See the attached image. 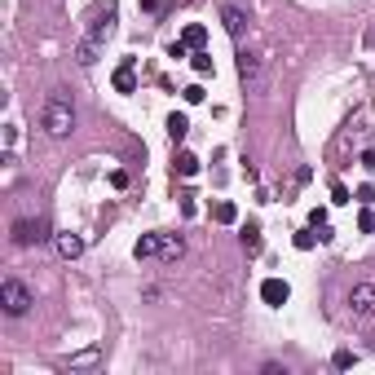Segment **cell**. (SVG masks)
I'll return each mask as SVG.
<instances>
[{
    "mask_svg": "<svg viewBox=\"0 0 375 375\" xmlns=\"http://www.w3.org/2000/svg\"><path fill=\"white\" fill-rule=\"evenodd\" d=\"M358 230H362V234H375V212H371V207L358 216Z\"/></svg>",
    "mask_w": 375,
    "mask_h": 375,
    "instance_id": "603a6c76",
    "label": "cell"
},
{
    "mask_svg": "<svg viewBox=\"0 0 375 375\" xmlns=\"http://www.w3.org/2000/svg\"><path fill=\"white\" fill-rule=\"evenodd\" d=\"M111 185H115V190H124V185H128V172L115 168V172H111Z\"/></svg>",
    "mask_w": 375,
    "mask_h": 375,
    "instance_id": "4316f807",
    "label": "cell"
},
{
    "mask_svg": "<svg viewBox=\"0 0 375 375\" xmlns=\"http://www.w3.org/2000/svg\"><path fill=\"white\" fill-rule=\"evenodd\" d=\"M314 243H318V234H314V230H296V247H300V252H309Z\"/></svg>",
    "mask_w": 375,
    "mask_h": 375,
    "instance_id": "44dd1931",
    "label": "cell"
},
{
    "mask_svg": "<svg viewBox=\"0 0 375 375\" xmlns=\"http://www.w3.org/2000/svg\"><path fill=\"white\" fill-rule=\"evenodd\" d=\"M238 80H243V84H256V80H260V58L247 54V49L238 54Z\"/></svg>",
    "mask_w": 375,
    "mask_h": 375,
    "instance_id": "9c48e42d",
    "label": "cell"
},
{
    "mask_svg": "<svg viewBox=\"0 0 375 375\" xmlns=\"http://www.w3.org/2000/svg\"><path fill=\"white\" fill-rule=\"evenodd\" d=\"M212 216H216L221 225H234V221H238V207H234V203H216V207H212Z\"/></svg>",
    "mask_w": 375,
    "mask_h": 375,
    "instance_id": "e0dca14e",
    "label": "cell"
},
{
    "mask_svg": "<svg viewBox=\"0 0 375 375\" xmlns=\"http://www.w3.org/2000/svg\"><path fill=\"white\" fill-rule=\"evenodd\" d=\"M190 67H194V71H199V76H207V71H212V58H207V54H203V49H194Z\"/></svg>",
    "mask_w": 375,
    "mask_h": 375,
    "instance_id": "ffe728a7",
    "label": "cell"
},
{
    "mask_svg": "<svg viewBox=\"0 0 375 375\" xmlns=\"http://www.w3.org/2000/svg\"><path fill=\"white\" fill-rule=\"evenodd\" d=\"M358 163H362V168L371 172V168H375V150H362V159H358Z\"/></svg>",
    "mask_w": 375,
    "mask_h": 375,
    "instance_id": "f1b7e54d",
    "label": "cell"
},
{
    "mask_svg": "<svg viewBox=\"0 0 375 375\" xmlns=\"http://www.w3.org/2000/svg\"><path fill=\"white\" fill-rule=\"evenodd\" d=\"M309 225L322 230V225H327V207H314V212H309Z\"/></svg>",
    "mask_w": 375,
    "mask_h": 375,
    "instance_id": "d4e9b609",
    "label": "cell"
},
{
    "mask_svg": "<svg viewBox=\"0 0 375 375\" xmlns=\"http://www.w3.org/2000/svg\"><path fill=\"white\" fill-rule=\"evenodd\" d=\"M331 203H353V194H349V190H345V185H340V181H336V185H331Z\"/></svg>",
    "mask_w": 375,
    "mask_h": 375,
    "instance_id": "cb8c5ba5",
    "label": "cell"
},
{
    "mask_svg": "<svg viewBox=\"0 0 375 375\" xmlns=\"http://www.w3.org/2000/svg\"><path fill=\"white\" fill-rule=\"evenodd\" d=\"M159 238H163V234H141V238H137V247H133V252H137V260L159 256Z\"/></svg>",
    "mask_w": 375,
    "mask_h": 375,
    "instance_id": "8fae6325",
    "label": "cell"
},
{
    "mask_svg": "<svg viewBox=\"0 0 375 375\" xmlns=\"http://www.w3.org/2000/svg\"><path fill=\"white\" fill-rule=\"evenodd\" d=\"M115 89H120V93H133V89H137V76H133V62H124V67L115 71Z\"/></svg>",
    "mask_w": 375,
    "mask_h": 375,
    "instance_id": "4fadbf2b",
    "label": "cell"
},
{
    "mask_svg": "<svg viewBox=\"0 0 375 375\" xmlns=\"http://www.w3.org/2000/svg\"><path fill=\"white\" fill-rule=\"evenodd\" d=\"M185 102H190V106H199V102H203V89L190 84V89H185Z\"/></svg>",
    "mask_w": 375,
    "mask_h": 375,
    "instance_id": "484cf974",
    "label": "cell"
},
{
    "mask_svg": "<svg viewBox=\"0 0 375 375\" xmlns=\"http://www.w3.org/2000/svg\"><path fill=\"white\" fill-rule=\"evenodd\" d=\"M349 314L353 318H375V283H358L349 291Z\"/></svg>",
    "mask_w": 375,
    "mask_h": 375,
    "instance_id": "277c9868",
    "label": "cell"
},
{
    "mask_svg": "<svg viewBox=\"0 0 375 375\" xmlns=\"http://www.w3.org/2000/svg\"><path fill=\"white\" fill-rule=\"evenodd\" d=\"M98 49H102V45H93V40H84V45H80V49H76L80 67H93V62H98Z\"/></svg>",
    "mask_w": 375,
    "mask_h": 375,
    "instance_id": "ac0fdd59",
    "label": "cell"
},
{
    "mask_svg": "<svg viewBox=\"0 0 375 375\" xmlns=\"http://www.w3.org/2000/svg\"><path fill=\"white\" fill-rule=\"evenodd\" d=\"M45 238H54V234H49V225L40 221V216H36V221H31V216L14 221V243L18 247H36V243H45Z\"/></svg>",
    "mask_w": 375,
    "mask_h": 375,
    "instance_id": "3957f363",
    "label": "cell"
},
{
    "mask_svg": "<svg viewBox=\"0 0 375 375\" xmlns=\"http://www.w3.org/2000/svg\"><path fill=\"white\" fill-rule=\"evenodd\" d=\"M31 305H36V300H31L27 283H18V278H5V283H0V309H5L9 318H23Z\"/></svg>",
    "mask_w": 375,
    "mask_h": 375,
    "instance_id": "7a4b0ae2",
    "label": "cell"
},
{
    "mask_svg": "<svg viewBox=\"0 0 375 375\" xmlns=\"http://www.w3.org/2000/svg\"><path fill=\"white\" fill-rule=\"evenodd\" d=\"M371 45H375V31H371Z\"/></svg>",
    "mask_w": 375,
    "mask_h": 375,
    "instance_id": "f546056e",
    "label": "cell"
},
{
    "mask_svg": "<svg viewBox=\"0 0 375 375\" xmlns=\"http://www.w3.org/2000/svg\"><path fill=\"white\" fill-rule=\"evenodd\" d=\"M287 296H291V287L283 278H265V283H260V300H265V305H287Z\"/></svg>",
    "mask_w": 375,
    "mask_h": 375,
    "instance_id": "8992f818",
    "label": "cell"
},
{
    "mask_svg": "<svg viewBox=\"0 0 375 375\" xmlns=\"http://www.w3.org/2000/svg\"><path fill=\"white\" fill-rule=\"evenodd\" d=\"M40 128H45L54 141L71 137V128H76V106H71V98L62 89L45 98V106H40Z\"/></svg>",
    "mask_w": 375,
    "mask_h": 375,
    "instance_id": "6da1fadb",
    "label": "cell"
},
{
    "mask_svg": "<svg viewBox=\"0 0 375 375\" xmlns=\"http://www.w3.org/2000/svg\"><path fill=\"white\" fill-rule=\"evenodd\" d=\"M93 362H98V349H84V353H76V358H71L67 367L76 371V367H93Z\"/></svg>",
    "mask_w": 375,
    "mask_h": 375,
    "instance_id": "d6986e66",
    "label": "cell"
},
{
    "mask_svg": "<svg viewBox=\"0 0 375 375\" xmlns=\"http://www.w3.org/2000/svg\"><path fill=\"white\" fill-rule=\"evenodd\" d=\"M371 349H375V336H371Z\"/></svg>",
    "mask_w": 375,
    "mask_h": 375,
    "instance_id": "4dcf8cb0",
    "label": "cell"
},
{
    "mask_svg": "<svg viewBox=\"0 0 375 375\" xmlns=\"http://www.w3.org/2000/svg\"><path fill=\"white\" fill-rule=\"evenodd\" d=\"M181 40H185L190 49H203V40H207V27H203V23H190V27L181 31Z\"/></svg>",
    "mask_w": 375,
    "mask_h": 375,
    "instance_id": "5bb4252c",
    "label": "cell"
},
{
    "mask_svg": "<svg viewBox=\"0 0 375 375\" xmlns=\"http://www.w3.org/2000/svg\"><path fill=\"white\" fill-rule=\"evenodd\" d=\"M111 31H115V5H111V0H106V5H102V9H98V14H93V27H89V40H93V45H102V40H106V36H111Z\"/></svg>",
    "mask_w": 375,
    "mask_h": 375,
    "instance_id": "5b68a950",
    "label": "cell"
},
{
    "mask_svg": "<svg viewBox=\"0 0 375 375\" xmlns=\"http://www.w3.org/2000/svg\"><path fill=\"white\" fill-rule=\"evenodd\" d=\"M185 133H190V120H185V115H168V137L185 141Z\"/></svg>",
    "mask_w": 375,
    "mask_h": 375,
    "instance_id": "9a60e30c",
    "label": "cell"
},
{
    "mask_svg": "<svg viewBox=\"0 0 375 375\" xmlns=\"http://www.w3.org/2000/svg\"><path fill=\"white\" fill-rule=\"evenodd\" d=\"M185 256V238L181 234H163L159 238V260H168V265H172V260H181Z\"/></svg>",
    "mask_w": 375,
    "mask_h": 375,
    "instance_id": "ba28073f",
    "label": "cell"
},
{
    "mask_svg": "<svg viewBox=\"0 0 375 375\" xmlns=\"http://www.w3.org/2000/svg\"><path fill=\"white\" fill-rule=\"evenodd\" d=\"M54 243H58V256H62V260H76L80 252H84V238H80V234H71V230L54 234Z\"/></svg>",
    "mask_w": 375,
    "mask_h": 375,
    "instance_id": "52a82bcc",
    "label": "cell"
},
{
    "mask_svg": "<svg viewBox=\"0 0 375 375\" xmlns=\"http://www.w3.org/2000/svg\"><path fill=\"white\" fill-rule=\"evenodd\" d=\"M243 252H247V256H256V252H260V225H256V221H247V225H243Z\"/></svg>",
    "mask_w": 375,
    "mask_h": 375,
    "instance_id": "7c38bea8",
    "label": "cell"
},
{
    "mask_svg": "<svg viewBox=\"0 0 375 375\" xmlns=\"http://www.w3.org/2000/svg\"><path fill=\"white\" fill-rule=\"evenodd\" d=\"M331 367H336V371H349V367H353V353H349V349H336V358H331Z\"/></svg>",
    "mask_w": 375,
    "mask_h": 375,
    "instance_id": "7402d4cb",
    "label": "cell"
},
{
    "mask_svg": "<svg viewBox=\"0 0 375 375\" xmlns=\"http://www.w3.org/2000/svg\"><path fill=\"white\" fill-rule=\"evenodd\" d=\"M260 375H287V367H278V362H265V367H260Z\"/></svg>",
    "mask_w": 375,
    "mask_h": 375,
    "instance_id": "83f0119b",
    "label": "cell"
},
{
    "mask_svg": "<svg viewBox=\"0 0 375 375\" xmlns=\"http://www.w3.org/2000/svg\"><path fill=\"white\" fill-rule=\"evenodd\" d=\"M221 23H225V31H230V36H243L247 14H243V9H234V5H225V9H221Z\"/></svg>",
    "mask_w": 375,
    "mask_h": 375,
    "instance_id": "30bf717a",
    "label": "cell"
},
{
    "mask_svg": "<svg viewBox=\"0 0 375 375\" xmlns=\"http://www.w3.org/2000/svg\"><path fill=\"white\" fill-rule=\"evenodd\" d=\"M177 172H181V177H194V172H199V159H194L190 150H181V155H177Z\"/></svg>",
    "mask_w": 375,
    "mask_h": 375,
    "instance_id": "2e32d148",
    "label": "cell"
}]
</instances>
